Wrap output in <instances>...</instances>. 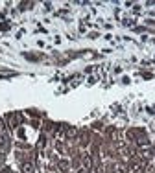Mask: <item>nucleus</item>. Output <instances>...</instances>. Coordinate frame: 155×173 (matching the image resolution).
<instances>
[{"label":"nucleus","mask_w":155,"mask_h":173,"mask_svg":"<svg viewBox=\"0 0 155 173\" xmlns=\"http://www.w3.org/2000/svg\"><path fill=\"white\" fill-rule=\"evenodd\" d=\"M22 171L24 173H33V166L30 164V162H24V164H22Z\"/></svg>","instance_id":"nucleus-1"},{"label":"nucleus","mask_w":155,"mask_h":173,"mask_svg":"<svg viewBox=\"0 0 155 173\" xmlns=\"http://www.w3.org/2000/svg\"><path fill=\"white\" fill-rule=\"evenodd\" d=\"M113 170L116 171V173H126V168H124V166H120V164H114Z\"/></svg>","instance_id":"nucleus-2"},{"label":"nucleus","mask_w":155,"mask_h":173,"mask_svg":"<svg viewBox=\"0 0 155 173\" xmlns=\"http://www.w3.org/2000/svg\"><path fill=\"white\" fill-rule=\"evenodd\" d=\"M59 168H61V170H63V171H67V170H68V162H65V160H61V162H59Z\"/></svg>","instance_id":"nucleus-3"},{"label":"nucleus","mask_w":155,"mask_h":173,"mask_svg":"<svg viewBox=\"0 0 155 173\" xmlns=\"http://www.w3.org/2000/svg\"><path fill=\"white\" fill-rule=\"evenodd\" d=\"M2 173H11V170H8V168H6V170H4Z\"/></svg>","instance_id":"nucleus-4"},{"label":"nucleus","mask_w":155,"mask_h":173,"mask_svg":"<svg viewBox=\"0 0 155 173\" xmlns=\"http://www.w3.org/2000/svg\"><path fill=\"white\" fill-rule=\"evenodd\" d=\"M79 173H89V171H87V170H81V171H79Z\"/></svg>","instance_id":"nucleus-5"}]
</instances>
